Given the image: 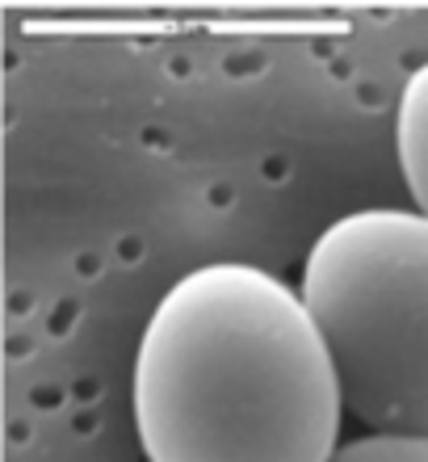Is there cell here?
<instances>
[{
  "mask_svg": "<svg viewBox=\"0 0 428 462\" xmlns=\"http://www.w3.org/2000/svg\"><path fill=\"white\" fill-rule=\"evenodd\" d=\"M328 462H428V438H391L369 433L349 446H336Z\"/></svg>",
  "mask_w": 428,
  "mask_h": 462,
  "instance_id": "4",
  "label": "cell"
},
{
  "mask_svg": "<svg viewBox=\"0 0 428 462\" xmlns=\"http://www.w3.org/2000/svg\"><path fill=\"white\" fill-rule=\"evenodd\" d=\"M341 420L323 337L282 278L219 261L156 303L135 357L147 462H328Z\"/></svg>",
  "mask_w": 428,
  "mask_h": 462,
  "instance_id": "1",
  "label": "cell"
},
{
  "mask_svg": "<svg viewBox=\"0 0 428 462\" xmlns=\"http://www.w3.org/2000/svg\"><path fill=\"white\" fill-rule=\"evenodd\" d=\"M395 147H399V169H404L407 194L428 219V63L412 72L399 101L395 122Z\"/></svg>",
  "mask_w": 428,
  "mask_h": 462,
  "instance_id": "3",
  "label": "cell"
},
{
  "mask_svg": "<svg viewBox=\"0 0 428 462\" xmlns=\"http://www.w3.org/2000/svg\"><path fill=\"white\" fill-rule=\"evenodd\" d=\"M303 307L336 370L344 412L369 433L428 438V219L357 210L315 240Z\"/></svg>",
  "mask_w": 428,
  "mask_h": 462,
  "instance_id": "2",
  "label": "cell"
}]
</instances>
